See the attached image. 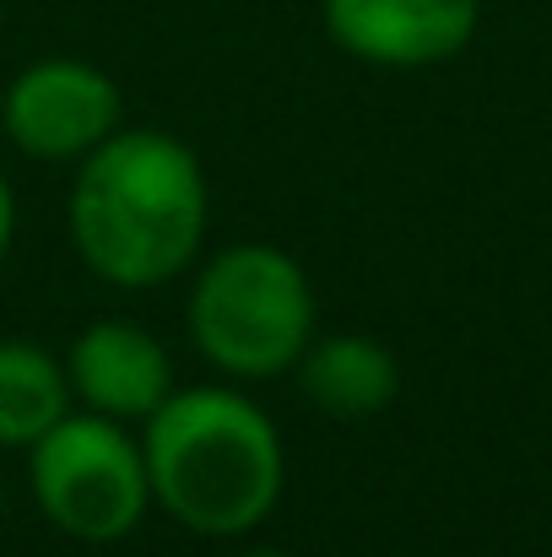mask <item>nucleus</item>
Here are the masks:
<instances>
[{
  "mask_svg": "<svg viewBox=\"0 0 552 557\" xmlns=\"http://www.w3.org/2000/svg\"><path fill=\"white\" fill-rule=\"evenodd\" d=\"M27 487L38 515L87 547L125 542L152 509L142 438H131V422L98 411H65L38 444H27Z\"/></svg>",
  "mask_w": 552,
  "mask_h": 557,
  "instance_id": "obj_4",
  "label": "nucleus"
},
{
  "mask_svg": "<svg viewBox=\"0 0 552 557\" xmlns=\"http://www.w3.org/2000/svg\"><path fill=\"white\" fill-rule=\"evenodd\" d=\"M331 44L364 65L422 71L455 60L482 22V0H320Z\"/></svg>",
  "mask_w": 552,
  "mask_h": 557,
  "instance_id": "obj_6",
  "label": "nucleus"
},
{
  "mask_svg": "<svg viewBox=\"0 0 552 557\" xmlns=\"http://www.w3.org/2000/svg\"><path fill=\"white\" fill-rule=\"evenodd\" d=\"M233 557H293V553H271V547H255V553H233Z\"/></svg>",
  "mask_w": 552,
  "mask_h": 557,
  "instance_id": "obj_11",
  "label": "nucleus"
},
{
  "mask_svg": "<svg viewBox=\"0 0 552 557\" xmlns=\"http://www.w3.org/2000/svg\"><path fill=\"white\" fill-rule=\"evenodd\" d=\"M211 185L195 147L169 131H114L76 163L65 227L109 287H163L206 244Z\"/></svg>",
  "mask_w": 552,
  "mask_h": 557,
  "instance_id": "obj_1",
  "label": "nucleus"
},
{
  "mask_svg": "<svg viewBox=\"0 0 552 557\" xmlns=\"http://www.w3.org/2000/svg\"><path fill=\"white\" fill-rule=\"evenodd\" d=\"M184 320L217 373L282 379L315 342V287L282 244H228L200 265Z\"/></svg>",
  "mask_w": 552,
  "mask_h": 557,
  "instance_id": "obj_3",
  "label": "nucleus"
},
{
  "mask_svg": "<svg viewBox=\"0 0 552 557\" xmlns=\"http://www.w3.org/2000/svg\"><path fill=\"white\" fill-rule=\"evenodd\" d=\"M11 238H16V189L0 174V265H5V255H11Z\"/></svg>",
  "mask_w": 552,
  "mask_h": 557,
  "instance_id": "obj_10",
  "label": "nucleus"
},
{
  "mask_svg": "<svg viewBox=\"0 0 552 557\" xmlns=\"http://www.w3.org/2000/svg\"><path fill=\"white\" fill-rule=\"evenodd\" d=\"M152 509L195 536H249L271 520L287 487V449L277 422L233 384L174 389L142 422Z\"/></svg>",
  "mask_w": 552,
  "mask_h": 557,
  "instance_id": "obj_2",
  "label": "nucleus"
},
{
  "mask_svg": "<svg viewBox=\"0 0 552 557\" xmlns=\"http://www.w3.org/2000/svg\"><path fill=\"white\" fill-rule=\"evenodd\" d=\"M0 520H5V487H0Z\"/></svg>",
  "mask_w": 552,
  "mask_h": 557,
  "instance_id": "obj_12",
  "label": "nucleus"
},
{
  "mask_svg": "<svg viewBox=\"0 0 552 557\" xmlns=\"http://www.w3.org/2000/svg\"><path fill=\"white\" fill-rule=\"evenodd\" d=\"M298 389L336 422H364L401 395V363L373 336H326L298 358Z\"/></svg>",
  "mask_w": 552,
  "mask_h": 557,
  "instance_id": "obj_8",
  "label": "nucleus"
},
{
  "mask_svg": "<svg viewBox=\"0 0 552 557\" xmlns=\"http://www.w3.org/2000/svg\"><path fill=\"white\" fill-rule=\"evenodd\" d=\"M65 379L82 411L114 422H147L174 395L169 347L136 320H93L65 347Z\"/></svg>",
  "mask_w": 552,
  "mask_h": 557,
  "instance_id": "obj_7",
  "label": "nucleus"
},
{
  "mask_svg": "<svg viewBox=\"0 0 552 557\" xmlns=\"http://www.w3.org/2000/svg\"><path fill=\"white\" fill-rule=\"evenodd\" d=\"M76 406L65 358L33 342H0V444L27 449L38 444L65 411Z\"/></svg>",
  "mask_w": 552,
  "mask_h": 557,
  "instance_id": "obj_9",
  "label": "nucleus"
},
{
  "mask_svg": "<svg viewBox=\"0 0 552 557\" xmlns=\"http://www.w3.org/2000/svg\"><path fill=\"white\" fill-rule=\"evenodd\" d=\"M120 82L76 54H44L22 65L0 98V125L33 163H82L120 131Z\"/></svg>",
  "mask_w": 552,
  "mask_h": 557,
  "instance_id": "obj_5",
  "label": "nucleus"
}]
</instances>
